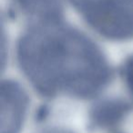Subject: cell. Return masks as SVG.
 <instances>
[{"label": "cell", "mask_w": 133, "mask_h": 133, "mask_svg": "<svg viewBox=\"0 0 133 133\" xmlns=\"http://www.w3.org/2000/svg\"><path fill=\"white\" fill-rule=\"evenodd\" d=\"M18 62L39 95L91 99L112 79V69L90 38L63 22L33 24L20 37Z\"/></svg>", "instance_id": "obj_1"}, {"label": "cell", "mask_w": 133, "mask_h": 133, "mask_svg": "<svg viewBox=\"0 0 133 133\" xmlns=\"http://www.w3.org/2000/svg\"><path fill=\"white\" fill-rule=\"evenodd\" d=\"M131 106L119 98L99 101L89 112V126L93 130H107L120 124L130 114Z\"/></svg>", "instance_id": "obj_4"}, {"label": "cell", "mask_w": 133, "mask_h": 133, "mask_svg": "<svg viewBox=\"0 0 133 133\" xmlns=\"http://www.w3.org/2000/svg\"><path fill=\"white\" fill-rule=\"evenodd\" d=\"M121 74L129 91L133 97V54L125 60L121 68Z\"/></svg>", "instance_id": "obj_6"}, {"label": "cell", "mask_w": 133, "mask_h": 133, "mask_svg": "<svg viewBox=\"0 0 133 133\" xmlns=\"http://www.w3.org/2000/svg\"><path fill=\"white\" fill-rule=\"evenodd\" d=\"M89 25L114 41L133 38V0H69Z\"/></svg>", "instance_id": "obj_2"}, {"label": "cell", "mask_w": 133, "mask_h": 133, "mask_svg": "<svg viewBox=\"0 0 133 133\" xmlns=\"http://www.w3.org/2000/svg\"><path fill=\"white\" fill-rule=\"evenodd\" d=\"M42 133H74L72 130L63 127H49L45 129Z\"/></svg>", "instance_id": "obj_7"}, {"label": "cell", "mask_w": 133, "mask_h": 133, "mask_svg": "<svg viewBox=\"0 0 133 133\" xmlns=\"http://www.w3.org/2000/svg\"><path fill=\"white\" fill-rule=\"evenodd\" d=\"M0 132L20 133L29 106L27 91L16 81H3L0 87Z\"/></svg>", "instance_id": "obj_3"}, {"label": "cell", "mask_w": 133, "mask_h": 133, "mask_svg": "<svg viewBox=\"0 0 133 133\" xmlns=\"http://www.w3.org/2000/svg\"><path fill=\"white\" fill-rule=\"evenodd\" d=\"M19 10L33 20V24L62 21L63 8L59 0H15Z\"/></svg>", "instance_id": "obj_5"}]
</instances>
